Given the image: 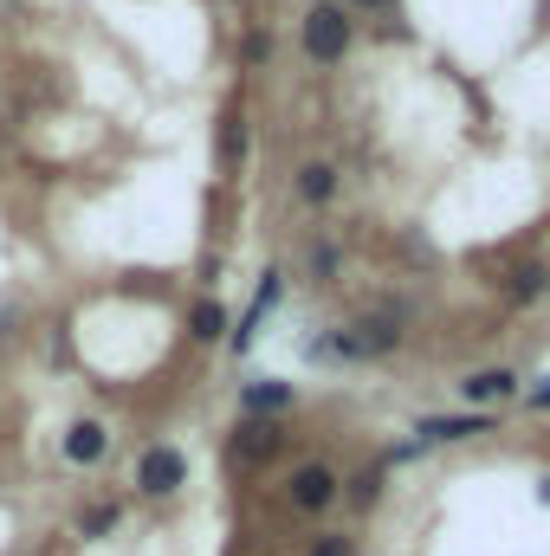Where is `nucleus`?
I'll use <instances>...</instances> for the list:
<instances>
[{"label": "nucleus", "instance_id": "nucleus-1", "mask_svg": "<svg viewBox=\"0 0 550 556\" xmlns=\"http://www.w3.org/2000/svg\"><path fill=\"white\" fill-rule=\"evenodd\" d=\"M304 52L317 59V65H337L343 52H350V20H343V7H311L304 13Z\"/></svg>", "mask_w": 550, "mask_h": 556}, {"label": "nucleus", "instance_id": "nucleus-2", "mask_svg": "<svg viewBox=\"0 0 550 556\" xmlns=\"http://www.w3.org/2000/svg\"><path fill=\"white\" fill-rule=\"evenodd\" d=\"M182 479H188V459H182V446H149L137 466V485L149 498H162V492H182Z\"/></svg>", "mask_w": 550, "mask_h": 556}, {"label": "nucleus", "instance_id": "nucleus-3", "mask_svg": "<svg viewBox=\"0 0 550 556\" xmlns=\"http://www.w3.org/2000/svg\"><path fill=\"white\" fill-rule=\"evenodd\" d=\"M278 291H285V278H278V273H266V278H260V291H253V304H247V317H240V324L227 330V350H234V356H247V350H253V337H260V324H266V311L278 304Z\"/></svg>", "mask_w": 550, "mask_h": 556}, {"label": "nucleus", "instance_id": "nucleus-4", "mask_svg": "<svg viewBox=\"0 0 550 556\" xmlns=\"http://www.w3.org/2000/svg\"><path fill=\"white\" fill-rule=\"evenodd\" d=\"M473 433H492V415H427L414 427V446H447V440H473Z\"/></svg>", "mask_w": 550, "mask_h": 556}, {"label": "nucleus", "instance_id": "nucleus-5", "mask_svg": "<svg viewBox=\"0 0 550 556\" xmlns=\"http://www.w3.org/2000/svg\"><path fill=\"white\" fill-rule=\"evenodd\" d=\"M291 505H298V511L337 505V472H330V466H298V472H291Z\"/></svg>", "mask_w": 550, "mask_h": 556}, {"label": "nucleus", "instance_id": "nucleus-6", "mask_svg": "<svg viewBox=\"0 0 550 556\" xmlns=\"http://www.w3.org/2000/svg\"><path fill=\"white\" fill-rule=\"evenodd\" d=\"M512 389H518V376H512V369H479V376H466V382H460V402H466V408H486V402H505Z\"/></svg>", "mask_w": 550, "mask_h": 556}, {"label": "nucleus", "instance_id": "nucleus-7", "mask_svg": "<svg viewBox=\"0 0 550 556\" xmlns=\"http://www.w3.org/2000/svg\"><path fill=\"white\" fill-rule=\"evenodd\" d=\"M111 453V433H104V420H78L72 433H65V459L72 466H98Z\"/></svg>", "mask_w": 550, "mask_h": 556}, {"label": "nucleus", "instance_id": "nucleus-8", "mask_svg": "<svg viewBox=\"0 0 550 556\" xmlns=\"http://www.w3.org/2000/svg\"><path fill=\"white\" fill-rule=\"evenodd\" d=\"M247 415H278V408H291V389L285 382H247Z\"/></svg>", "mask_w": 550, "mask_h": 556}, {"label": "nucleus", "instance_id": "nucleus-9", "mask_svg": "<svg viewBox=\"0 0 550 556\" xmlns=\"http://www.w3.org/2000/svg\"><path fill=\"white\" fill-rule=\"evenodd\" d=\"M298 194H304V201H330V194H337V168H330V162L298 168Z\"/></svg>", "mask_w": 550, "mask_h": 556}, {"label": "nucleus", "instance_id": "nucleus-10", "mask_svg": "<svg viewBox=\"0 0 550 556\" xmlns=\"http://www.w3.org/2000/svg\"><path fill=\"white\" fill-rule=\"evenodd\" d=\"M188 324H195V337H201V343H221V337H227V330H234V324H227V311H221V304H195V317H188Z\"/></svg>", "mask_w": 550, "mask_h": 556}, {"label": "nucleus", "instance_id": "nucleus-11", "mask_svg": "<svg viewBox=\"0 0 550 556\" xmlns=\"http://www.w3.org/2000/svg\"><path fill=\"white\" fill-rule=\"evenodd\" d=\"M545 285H550L545 266H518V273H512V298H525V304H532V298H545Z\"/></svg>", "mask_w": 550, "mask_h": 556}, {"label": "nucleus", "instance_id": "nucleus-12", "mask_svg": "<svg viewBox=\"0 0 550 556\" xmlns=\"http://www.w3.org/2000/svg\"><path fill=\"white\" fill-rule=\"evenodd\" d=\"M78 531H85V538H111V531H117V505H91V511L78 518Z\"/></svg>", "mask_w": 550, "mask_h": 556}, {"label": "nucleus", "instance_id": "nucleus-13", "mask_svg": "<svg viewBox=\"0 0 550 556\" xmlns=\"http://www.w3.org/2000/svg\"><path fill=\"white\" fill-rule=\"evenodd\" d=\"M273 446H278L273 427H247V440H240V453H247V459H253V453H273Z\"/></svg>", "mask_w": 550, "mask_h": 556}, {"label": "nucleus", "instance_id": "nucleus-14", "mask_svg": "<svg viewBox=\"0 0 550 556\" xmlns=\"http://www.w3.org/2000/svg\"><path fill=\"white\" fill-rule=\"evenodd\" d=\"M376 492H383V472H363V479H350V498H357V505H376Z\"/></svg>", "mask_w": 550, "mask_h": 556}, {"label": "nucleus", "instance_id": "nucleus-15", "mask_svg": "<svg viewBox=\"0 0 550 556\" xmlns=\"http://www.w3.org/2000/svg\"><path fill=\"white\" fill-rule=\"evenodd\" d=\"M311 556H357V544H350L343 531H330V538H317V544H311Z\"/></svg>", "mask_w": 550, "mask_h": 556}, {"label": "nucleus", "instance_id": "nucleus-16", "mask_svg": "<svg viewBox=\"0 0 550 556\" xmlns=\"http://www.w3.org/2000/svg\"><path fill=\"white\" fill-rule=\"evenodd\" d=\"M525 408H538V415H550V376L538 382V389H532V395H525Z\"/></svg>", "mask_w": 550, "mask_h": 556}, {"label": "nucleus", "instance_id": "nucleus-17", "mask_svg": "<svg viewBox=\"0 0 550 556\" xmlns=\"http://www.w3.org/2000/svg\"><path fill=\"white\" fill-rule=\"evenodd\" d=\"M538 505H550V479H545V485H538Z\"/></svg>", "mask_w": 550, "mask_h": 556}, {"label": "nucleus", "instance_id": "nucleus-18", "mask_svg": "<svg viewBox=\"0 0 550 556\" xmlns=\"http://www.w3.org/2000/svg\"><path fill=\"white\" fill-rule=\"evenodd\" d=\"M357 7H389V0H357Z\"/></svg>", "mask_w": 550, "mask_h": 556}]
</instances>
